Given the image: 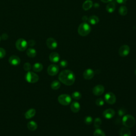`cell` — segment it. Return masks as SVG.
<instances>
[{
  "instance_id": "24",
  "label": "cell",
  "mask_w": 136,
  "mask_h": 136,
  "mask_svg": "<svg viewBox=\"0 0 136 136\" xmlns=\"http://www.w3.org/2000/svg\"><path fill=\"white\" fill-rule=\"evenodd\" d=\"M27 55L30 57V58H34L35 57L37 54L36 50L34 49V48H30L29 49H27V52H26Z\"/></svg>"
},
{
  "instance_id": "14",
  "label": "cell",
  "mask_w": 136,
  "mask_h": 136,
  "mask_svg": "<svg viewBox=\"0 0 136 136\" xmlns=\"http://www.w3.org/2000/svg\"><path fill=\"white\" fill-rule=\"evenodd\" d=\"M115 115V112L114 110L112 109H107L103 112V116L107 119H111L113 118Z\"/></svg>"
},
{
  "instance_id": "26",
  "label": "cell",
  "mask_w": 136,
  "mask_h": 136,
  "mask_svg": "<svg viewBox=\"0 0 136 136\" xmlns=\"http://www.w3.org/2000/svg\"><path fill=\"white\" fill-rule=\"evenodd\" d=\"M118 12L121 15H126L128 13V9L125 6H121L118 9Z\"/></svg>"
},
{
  "instance_id": "11",
  "label": "cell",
  "mask_w": 136,
  "mask_h": 136,
  "mask_svg": "<svg viewBox=\"0 0 136 136\" xmlns=\"http://www.w3.org/2000/svg\"><path fill=\"white\" fill-rule=\"evenodd\" d=\"M46 45L50 49H54L58 47V43L53 38H48L46 41Z\"/></svg>"
},
{
  "instance_id": "25",
  "label": "cell",
  "mask_w": 136,
  "mask_h": 136,
  "mask_svg": "<svg viewBox=\"0 0 136 136\" xmlns=\"http://www.w3.org/2000/svg\"><path fill=\"white\" fill-rule=\"evenodd\" d=\"M61 86V83L58 80H55L53 81L50 84L51 88L53 90H58L60 88Z\"/></svg>"
},
{
  "instance_id": "30",
  "label": "cell",
  "mask_w": 136,
  "mask_h": 136,
  "mask_svg": "<svg viewBox=\"0 0 136 136\" xmlns=\"http://www.w3.org/2000/svg\"><path fill=\"white\" fill-rule=\"evenodd\" d=\"M84 123H86V124L90 125L93 122V118L90 116H86V117L84 118Z\"/></svg>"
},
{
  "instance_id": "40",
  "label": "cell",
  "mask_w": 136,
  "mask_h": 136,
  "mask_svg": "<svg viewBox=\"0 0 136 136\" xmlns=\"http://www.w3.org/2000/svg\"><path fill=\"white\" fill-rule=\"evenodd\" d=\"M135 72V75H136V70H135V72Z\"/></svg>"
},
{
  "instance_id": "3",
  "label": "cell",
  "mask_w": 136,
  "mask_h": 136,
  "mask_svg": "<svg viewBox=\"0 0 136 136\" xmlns=\"http://www.w3.org/2000/svg\"><path fill=\"white\" fill-rule=\"evenodd\" d=\"M122 123L127 128H132L135 124V118L131 115H126L122 118Z\"/></svg>"
},
{
  "instance_id": "34",
  "label": "cell",
  "mask_w": 136,
  "mask_h": 136,
  "mask_svg": "<svg viewBox=\"0 0 136 136\" xmlns=\"http://www.w3.org/2000/svg\"><path fill=\"white\" fill-rule=\"evenodd\" d=\"M60 65L62 67H65L67 66V62L66 60H62L60 62Z\"/></svg>"
},
{
  "instance_id": "41",
  "label": "cell",
  "mask_w": 136,
  "mask_h": 136,
  "mask_svg": "<svg viewBox=\"0 0 136 136\" xmlns=\"http://www.w3.org/2000/svg\"><path fill=\"white\" fill-rule=\"evenodd\" d=\"M0 41H1V37H0Z\"/></svg>"
},
{
  "instance_id": "33",
  "label": "cell",
  "mask_w": 136,
  "mask_h": 136,
  "mask_svg": "<svg viewBox=\"0 0 136 136\" xmlns=\"http://www.w3.org/2000/svg\"><path fill=\"white\" fill-rule=\"evenodd\" d=\"M6 55L5 50L3 48H0V59L3 58Z\"/></svg>"
},
{
  "instance_id": "17",
  "label": "cell",
  "mask_w": 136,
  "mask_h": 136,
  "mask_svg": "<svg viewBox=\"0 0 136 136\" xmlns=\"http://www.w3.org/2000/svg\"><path fill=\"white\" fill-rule=\"evenodd\" d=\"M115 7H116V4L115 2L114 1H111L109 3V4L106 5V9L107 12L109 13H113L115 10Z\"/></svg>"
},
{
  "instance_id": "10",
  "label": "cell",
  "mask_w": 136,
  "mask_h": 136,
  "mask_svg": "<svg viewBox=\"0 0 136 136\" xmlns=\"http://www.w3.org/2000/svg\"><path fill=\"white\" fill-rule=\"evenodd\" d=\"M105 88L103 85L98 84L95 86L93 89V93L95 96H100L104 92Z\"/></svg>"
},
{
  "instance_id": "37",
  "label": "cell",
  "mask_w": 136,
  "mask_h": 136,
  "mask_svg": "<svg viewBox=\"0 0 136 136\" xmlns=\"http://www.w3.org/2000/svg\"><path fill=\"white\" fill-rule=\"evenodd\" d=\"M116 2L118 4H124L126 3L127 0H115Z\"/></svg>"
},
{
  "instance_id": "15",
  "label": "cell",
  "mask_w": 136,
  "mask_h": 136,
  "mask_svg": "<svg viewBox=\"0 0 136 136\" xmlns=\"http://www.w3.org/2000/svg\"><path fill=\"white\" fill-rule=\"evenodd\" d=\"M49 60L53 63H57L59 61L60 57L59 54L56 52H53L50 53L49 56Z\"/></svg>"
},
{
  "instance_id": "9",
  "label": "cell",
  "mask_w": 136,
  "mask_h": 136,
  "mask_svg": "<svg viewBox=\"0 0 136 136\" xmlns=\"http://www.w3.org/2000/svg\"><path fill=\"white\" fill-rule=\"evenodd\" d=\"M130 51V47L127 45H124L122 46L118 50V54L122 57H125L127 56Z\"/></svg>"
},
{
  "instance_id": "12",
  "label": "cell",
  "mask_w": 136,
  "mask_h": 136,
  "mask_svg": "<svg viewBox=\"0 0 136 136\" xmlns=\"http://www.w3.org/2000/svg\"><path fill=\"white\" fill-rule=\"evenodd\" d=\"M94 76H95V72L91 69H86V70H84V71L83 73V77L86 80H90L93 79Z\"/></svg>"
},
{
  "instance_id": "38",
  "label": "cell",
  "mask_w": 136,
  "mask_h": 136,
  "mask_svg": "<svg viewBox=\"0 0 136 136\" xmlns=\"http://www.w3.org/2000/svg\"><path fill=\"white\" fill-rule=\"evenodd\" d=\"M100 1L104 3H109L111 2L112 0H100Z\"/></svg>"
},
{
  "instance_id": "35",
  "label": "cell",
  "mask_w": 136,
  "mask_h": 136,
  "mask_svg": "<svg viewBox=\"0 0 136 136\" xmlns=\"http://www.w3.org/2000/svg\"><path fill=\"white\" fill-rule=\"evenodd\" d=\"M125 113H126V111L124 109H120V110L118 111V114L120 116L123 115V114H124Z\"/></svg>"
},
{
  "instance_id": "29",
  "label": "cell",
  "mask_w": 136,
  "mask_h": 136,
  "mask_svg": "<svg viewBox=\"0 0 136 136\" xmlns=\"http://www.w3.org/2000/svg\"><path fill=\"white\" fill-rule=\"evenodd\" d=\"M101 124V120L100 118H96L94 121V126L96 128H98Z\"/></svg>"
},
{
  "instance_id": "21",
  "label": "cell",
  "mask_w": 136,
  "mask_h": 136,
  "mask_svg": "<svg viewBox=\"0 0 136 136\" xmlns=\"http://www.w3.org/2000/svg\"><path fill=\"white\" fill-rule=\"evenodd\" d=\"M43 69V65L40 63H36L32 66V70L35 72H41Z\"/></svg>"
},
{
  "instance_id": "8",
  "label": "cell",
  "mask_w": 136,
  "mask_h": 136,
  "mask_svg": "<svg viewBox=\"0 0 136 136\" xmlns=\"http://www.w3.org/2000/svg\"><path fill=\"white\" fill-rule=\"evenodd\" d=\"M59 66L55 64H51L47 68V73L49 75L54 76L59 72Z\"/></svg>"
},
{
  "instance_id": "16",
  "label": "cell",
  "mask_w": 136,
  "mask_h": 136,
  "mask_svg": "<svg viewBox=\"0 0 136 136\" xmlns=\"http://www.w3.org/2000/svg\"><path fill=\"white\" fill-rule=\"evenodd\" d=\"M70 109L73 113H78L80 109V105L78 102L74 101L70 105Z\"/></svg>"
},
{
  "instance_id": "31",
  "label": "cell",
  "mask_w": 136,
  "mask_h": 136,
  "mask_svg": "<svg viewBox=\"0 0 136 136\" xmlns=\"http://www.w3.org/2000/svg\"><path fill=\"white\" fill-rule=\"evenodd\" d=\"M96 104L97 106H101L104 104V101L102 98H98L96 100Z\"/></svg>"
},
{
  "instance_id": "28",
  "label": "cell",
  "mask_w": 136,
  "mask_h": 136,
  "mask_svg": "<svg viewBox=\"0 0 136 136\" xmlns=\"http://www.w3.org/2000/svg\"><path fill=\"white\" fill-rule=\"evenodd\" d=\"M81 94L79 92H75L72 94V97L76 100H79L81 98Z\"/></svg>"
},
{
  "instance_id": "5",
  "label": "cell",
  "mask_w": 136,
  "mask_h": 136,
  "mask_svg": "<svg viewBox=\"0 0 136 136\" xmlns=\"http://www.w3.org/2000/svg\"><path fill=\"white\" fill-rule=\"evenodd\" d=\"M25 79L27 81V82L33 83H36L38 81L39 77L35 73L31 71H28L25 76Z\"/></svg>"
},
{
  "instance_id": "4",
  "label": "cell",
  "mask_w": 136,
  "mask_h": 136,
  "mask_svg": "<svg viewBox=\"0 0 136 136\" xmlns=\"http://www.w3.org/2000/svg\"><path fill=\"white\" fill-rule=\"evenodd\" d=\"M58 101L62 105L66 106L69 105L71 101V97L67 94H62L58 97Z\"/></svg>"
},
{
  "instance_id": "7",
  "label": "cell",
  "mask_w": 136,
  "mask_h": 136,
  "mask_svg": "<svg viewBox=\"0 0 136 136\" xmlns=\"http://www.w3.org/2000/svg\"><path fill=\"white\" fill-rule=\"evenodd\" d=\"M104 99L106 103H107L108 104L113 105L116 102V98L115 95L113 93L111 92H109L105 94L104 97Z\"/></svg>"
},
{
  "instance_id": "2",
  "label": "cell",
  "mask_w": 136,
  "mask_h": 136,
  "mask_svg": "<svg viewBox=\"0 0 136 136\" xmlns=\"http://www.w3.org/2000/svg\"><path fill=\"white\" fill-rule=\"evenodd\" d=\"M91 31V27L89 24L86 22L81 24L78 29V32L81 36H86Z\"/></svg>"
},
{
  "instance_id": "19",
  "label": "cell",
  "mask_w": 136,
  "mask_h": 136,
  "mask_svg": "<svg viewBox=\"0 0 136 136\" xmlns=\"http://www.w3.org/2000/svg\"><path fill=\"white\" fill-rule=\"evenodd\" d=\"M131 132L128 128L124 127L122 128L120 130V136H131Z\"/></svg>"
},
{
  "instance_id": "39",
  "label": "cell",
  "mask_w": 136,
  "mask_h": 136,
  "mask_svg": "<svg viewBox=\"0 0 136 136\" xmlns=\"http://www.w3.org/2000/svg\"><path fill=\"white\" fill-rule=\"evenodd\" d=\"M82 20L84 21H86L88 20V18H87V17L86 16H83L82 17Z\"/></svg>"
},
{
  "instance_id": "22",
  "label": "cell",
  "mask_w": 136,
  "mask_h": 136,
  "mask_svg": "<svg viewBox=\"0 0 136 136\" xmlns=\"http://www.w3.org/2000/svg\"><path fill=\"white\" fill-rule=\"evenodd\" d=\"M27 127L30 131H35L37 128V124L35 121H31L28 123Z\"/></svg>"
},
{
  "instance_id": "1",
  "label": "cell",
  "mask_w": 136,
  "mask_h": 136,
  "mask_svg": "<svg viewBox=\"0 0 136 136\" xmlns=\"http://www.w3.org/2000/svg\"><path fill=\"white\" fill-rule=\"evenodd\" d=\"M59 79L66 86H71L75 83V76L71 70H65L60 72L59 75Z\"/></svg>"
},
{
  "instance_id": "18",
  "label": "cell",
  "mask_w": 136,
  "mask_h": 136,
  "mask_svg": "<svg viewBox=\"0 0 136 136\" xmlns=\"http://www.w3.org/2000/svg\"><path fill=\"white\" fill-rule=\"evenodd\" d=\"M93 3L90 0H87L85 1L82 5V8L84 10H89L93 7Z\"/></svg>"
},
{
  "instance_id": "32",
  "label": "cell",
  "mask_w": 136,
  "mask_h": 136,
  "mask_svg": "<svg viewBox=\"0 0 136 136\" xmlns=\"http://www.w3.org/2000/svg\"><path fill=\"white\" fill-rule=\"evenodd\" d=\"M31 69V64L28 63H25L24 65V69L26 71H29L30 70V69Z\"/></svg>"
},
{
  "instance_id": "27",
  "label": "cell",
  "mask_w": 136,
  "mask_h": 136,
  "mask_svg": "<svg viewBox=\"0 0 136 136\" xmlns=\"http://www.w3.org/2000/svg\"><path fill=\"white\" fill-rule=\"evenodd\" d=\"M94 136H106L105 132L100 129L97 128L94 132Z\"/></svg>"
},
{
  "instance_id": "23",
  "label": "cell",
  "mask_w": 136,
  "mask_h": 136,
  "mask_svg": "<svg viewBox=\"0 0 136 136\" xmlns=\"http://www.w3.org/2000/svg\"><path fill=\"white\" fill-rule=\"evenodd\" d=\"M99 19L98 18V17L96 15H92V16H90L88 19L89 22L93 25H96L97 24H98L99 22Z\"/></svg>"
},
{
  "instance_id": "13",
  "label": "cell",
  "mask_w": 136,
  "mask_h": 136,
  "mask_svg": "<svg viewBox=\"0 0 136 136\" xmlns=\"http://www.w3.org/2000/svg\"><path fill=\"white\" fill-rule=\"evenodd\" d=\"M9 62L12 65L16 66L20 63V59L16 55H12L10 57Z\"/></svg>"
},
{
  "instance_id": "6",
  "label": "cell",
  "mask_w": 136,
  "mask_h": 136,
  "mask_svg": "<svg viewBox=\"0 0 136 136\" xmlns=\"http://www.w3.org/2000/svg\"><path fill=\"white\" fill-rule=\"evenodd\" d=\"M28 46V42L23 38H19L15 43V47L20 51H24Z\"/></svg>"
},
{
  "instance_id": "20",
  "label": "cell",
  "mask_w": 136,
  "mask_h": 136,
  "mask_svg": "<svg viewBox=\"0 0 136 136\" xmlns=\"http://www.w3.org/2000/svg\"><path fill=\"white\" fill-rule=\"evenodd\" d=\"M36 114V110L34 109H31L29 110L25 113V117L27 119H30L32 118L33 116H35Z\"/></svg>"
},
{
  "instance_id": "36",
  "label": "cell",
  "mask_w": 136,
  "mask_h": 136,
  "mask_svg": "<svg viewBox=\"0 0 136 136\" xmlns=\"http://www.w3.org/2000/svg\"><path fill=\"white\" fill-rule=\"evenodd\" d=\"M36 43L35 41L33 40H30L28 43V45H29L30 46H33L35 45Z\"/></svg>"
}]
</instances>
